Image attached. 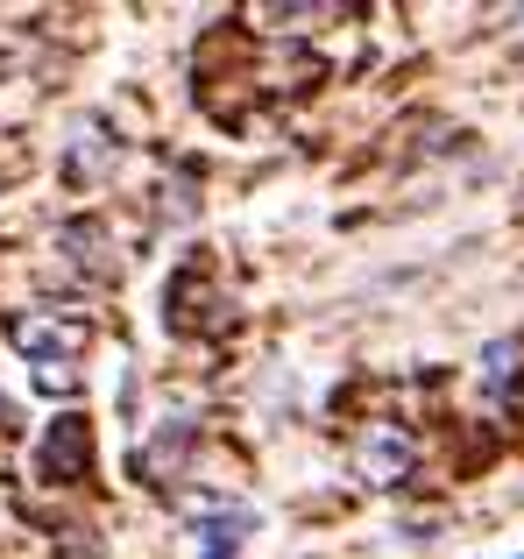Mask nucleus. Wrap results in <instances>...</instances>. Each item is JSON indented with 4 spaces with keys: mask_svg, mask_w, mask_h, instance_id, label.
Wrapping results in <instances>:
<instances>
[{
    "mask_svg": "<svg viewBox=\"0 0 524 559\" xmlns=\"http://www.w3.org/2000/svg\"><path fill=\"white\" fill-rule=\"evenodd\" d=\"M57 270L79 276V284H107L121 262H114V241L99 219H71V227H57Z\"/></svg>",
    "mask_w": 524,
    "mask_h": 559,
    "instance_id": "5",
    "label": "nucleus"
},
{
    "mask_svg": "<svg viewBox=\"0 0 524 559\" xmlns=\"http://www.w3.org/2000/svg\"><path fill=\"white\" fill-rule=\"evenodd\" d=\"M8 425H14V404H8V396H0V432H8Z\"/></svg>",
    "mask_w": 524,
    "mask_h": 559,
    "instance_id": "9",
    "label": "nucleus"
},
{
    "mask_svg": "<svg viewBox=\"0 0 524 559\" xmlns=\"http://www.w3.org/2000/svg\"><path fill=\"white\" fill-rule=\"evenodd\" d=\"M249 532H255V510L249 503H227V496H199V503H192L199 559H241Z\"/></svg>",
    "mask_w": 524,
    "mask_h": 559,
    "instance_id": "3",
    "label": "nucleus"
},
{
    "mask_svg": "<svg viewBox=\"0 0 524 559\" xmlns=\"http://www.w3.org/2000/svg\"><path fill=\"white\" fill-rule=\"evenodd\" d=\"M85 319H50V312H36V319H22L14 326V347L28 355V369H36L43 390H79V355H85Z\"/></svg>",
    "mask_w": 524,
    "mask_h": 559,
    "instance_id": "1",
    "label": "nucleus"
},
{
    "mask_svg": "<svg viewBox=\"0 0 524 559\" xmlns=\"http://www.w3.org/2000/svg\"><path fill=\"white\" fill-rule=\"evenodd\" d=\"M36 475L43 481H85V475H93V425H85L79 411H71V418H57L50 432H43Z\"/></svg>",
    "mask_w": 524,
    "mask_h": 559,
    "instance_id": "4",
    "label": "nucleus"
},
{
    "mask_svg": "<svg viewBox=\"0 0 524 559\" xmlns=\"http://www.w3.org/2000/svg\"><path fill=\"white\" fill-rule=\"evenodd\" d=\"M192 439H199L192 418H164V425L150 432V447L135 453V475L156 481V489H170V481L184 475V461H192Z\"/></svg>",
    "mask_w": 524,
    "mask_h": 559,
    "instance_id": "6",
    "label": "nucleus"
},
{
    "mask_svg": "<svg viewBox=\"0 0 524 559\" xmlns=\"http://www.w3.org/2000/svg\"><path fill=\"white\" fill-rule=\"evenodd\" d=\"M511 390H517V341H497L483 355V396H489V404H503Z\"/></svg>",
    "mask_w": 524,
    "mask_h": 559,
    "instance_id": "8",
    "label": "nucleus"
},
{
    "mask_svg": "<svg viewBox=\"0 0 524 559\" xmlns=\"http://www.w3.org/2000/svg\"><path fill=\"white\" fill-rule=\"evenodd\" d=\"M347 461H355V475L369 481V489H404L418 467V439L404 432L397 418H369L355 432V447H347Z\"/></svg>",
    "mask_w": 524,
    "mask_h": 559,
    "instance_id": "2",
    "label": "nucleus"
},
{
    "mask_svg": "<svg viewBox=\"0 0 524 559\" xmlns=\"http://www.w3.org/2000/svg\"><path fill=\"white\" fill-rule=\"evenodd\" d=\"M114 164H121V142H107V128H79V135L64 142V178L71 185L114 178Z\"/></svg>",
    "mask_w": 524,
    "mask_h": 559,
    "instance_id": "7",
    "label": "nucleus"
}]
</instances>
